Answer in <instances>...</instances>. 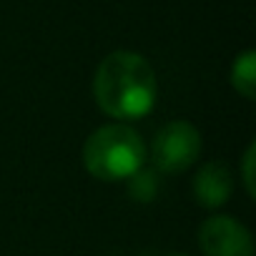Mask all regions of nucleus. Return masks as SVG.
Masks as SVG:
<instances>
[{"label":"nucleus","instance_id":"423d86ee","mask_svg":"<svg viewBox=\"0 0 256 256\" xmlns=\"http://www.w3.org/2000/svg\"><path fill=\"white\" fill-rule=\"evenodd\" d=\"M231 86L244 96V98H254L256 93V53L254 50H244L234 66H231Z\"/></svg>","mask_w":256,"mask_h":256},{"label":"nucleus","instance_id":"f03ea898","mask_svg":"<svg viewBox=\"0 0 256 256\" xmlns=\"http://www.w3.org/2000/svg\"><path fill=\"white\" fill-rule=\"evenodd\" d=\"M83 164L90 176L100 181H126L146 164V146L141 136L123 123L103 126L88 136L83 146Z\"/></svg>","mask_w":256,"mask_h":256},{"label":"nucleus","instance_id":"1a4fd4ad","mask_svg":"<svg viewBox=\"0 0 256 256\" xmlns=\"http://www.w3.org/2000/svg\"><path fill=\"white\" fill-rule=\"evenodd\" d=\"M168 256H186V254H168Z\"/></svg>","mask_w":256,"mask_h":256},{"label":"nucleus","instance_id":"20e7f679","mask_svg":"<svg viewBox=\"0 0 256 256\" xmlns=\"http://www.w3.org/2000/svg\"><path fill=\"white\" fill-rule=\"evenodd\" d=\"M204 256H254V241L244 224L231 216H211L198 228Z\"/></svg>","mask_w":256,"mask_h":256},{"label":"nucleus","instance_id":"6e6552de","mask_svg":"<svg viewBox=\"0 0 256 256\" xmlns=\"http://www.w3.org/2000/svg\"><path fill=\"white\" fill-rule=\"evenodd\" d=\"M254 151L256 146L251 144L244 154V184H246V194L254 198Z\"/></svg>","mask_w":256,"mask_h":256},{"label":"nucleus","instance_id":"0eeeda50","mask_svg":"<svg viewBox=\"0 0 256 256\" xmlns=\"http://www.w3.org/2000/svg\"><path fill=\"white\" fill-rule=\"evenodd\" d=\"M131 194H134V198L138 196V198H151V196H156V181H154V174H144V171H136L131 178Z\"/></svg>","mask_w":256,"mask_h":256},{"label":"nucleus","instance_id":"f257e3e1","mask_svg":"<svg viewBox=\"0 0 256 256\" xmlns=\"http://www.w3.org/2000/svg\"><path fill=\"white\" fill-rule=\"evenodd\" d=\"M93 96L100 110L118 120L144 118L156 106V73L144 56L116 50L100 60L93 78Z\"/></svg>","mask_w":256,"mask_h":256},{"label":"nucleus","instance_id":"39448f33","mask_svg":"<svg viewBox=\"0 0 256 256\" xmlns=\"http://www.w3.org/2000/svg\"><path fill=\"white\" fill-rule=\"evenodd\" d=\"M231 188H234V178H231V171L226 164L221 161H211L206 164L196 178H194V196L201 206L206 208H218L228 201L231 196Z\"/></svg>","mask_w":256,"mask_h":256},{"label":"nucleus","instance_id":"7ed1b4c3","mask_svg":"<svg viewBox=\"0 0 256 256\" xmlns=\"http://www.w3.org/2000/svg\"><path fill=\"white\" fill-rule=\"evenodd\" d=\"M201 154L198 128L186 120H171L154 136L151 161L161 174H181L196 164Z\"/></svg>","mask_w":256,"mask_h":256}]
</instances>
